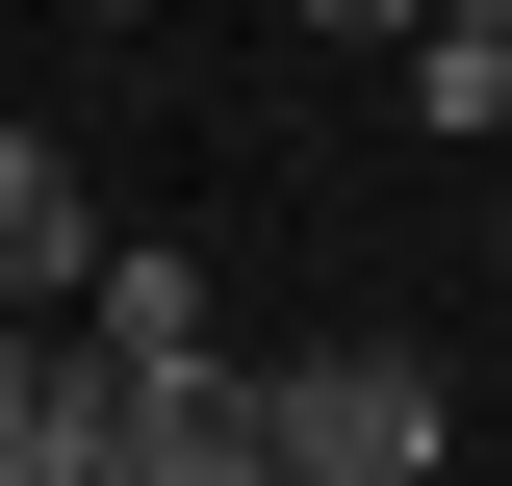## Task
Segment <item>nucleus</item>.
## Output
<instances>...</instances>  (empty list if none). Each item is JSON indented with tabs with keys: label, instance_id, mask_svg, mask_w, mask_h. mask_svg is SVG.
Returning a JSON list of instances; mask_svg holds the SVG:
<instances>
[{
	"label": "nucleus",
	"instance_id": "f257e3e1",
	"mask_svg": "<svg viewBox=\"0 0 512 486\" xmlns=\"http://www.w3.org/2000/svg\"><path fill=\"white\" fill-rule=\"evenodd\" d=\"M256 435H282V486H436L461 384L410 359V333H333V359H256Z\"/></svg>",
	"mask_w": 512,
	"mask_h": 486
},
{
	"label": "nucleus",
	"instance_id": "f03ea898",
	"mask_svg": "<svg viewBox=\"0 0 512 486\" xmlns=\"http://www.w3.org/2000/svg\"><path fill=\"white\" fill-rule=\"evenodd\" d=\"M205 359H231L205 256H180V231H103V282H77V384L128 410V384H205Z\"/></svg>",
	"mask_w": 512,
	"mask_h": 486
},
{
	"label": "nucleus",
	"instance_id": "7ed1b4c3",
	"mask_svg": "<svg viewBox=\"0 0 512 486\" xmlns=\"http://www.w3.org/2000/svg\"><path fill=\"white\" fill-rule=\"evenodd\" d=\"M128 486H282V435H256V359H205V384H128Z\"/></svg>",
	"mask_w": 512,
	"mask_h": 486
},
{
	"label": "nucleus",
	"instance_id": "20e7f679",
	"mask_svg": "<svg viewBox=\"0 0 512 486\" xmlns=\"http://www.w3.org/2000/svg\"><path fill=\"white\" fill-rule=\"evenodd\" d=\"M52 282H103V205H77V154H52V128H0V307L52 333Z\"/></svg>",
	"mask_w": 512,
	"mask_h": 486
},
{
	"label": "nucleus",
	"instance_id": "39448f33",
	"mask_svg": "<svg viewBox=\"0 0 512 486\" xmlns=\"http://www.w3.org/2000/svg\"><path fill=\"white\" fill-rule=\"evenodd\" d=\"M384 77H410V128H512V0H436Z\"/></svg>",
	"mask_w": 512,
	"mask_h": 486
},
{
	"label": "nucleus",
	"instance_id": "423d86ee",
	"mask_svg": "<svg viewBox=\"0 0 512 486\" xmlns=\"http://www.w3.org/2000/svg\"><path fill=\"white\" fill-rule=\"evenodd\" d=\"M0 486H128V410H103V384H52V410H26V461H0Z\"/></svg>",
	"mask_w": 512,
	"mask_h": 486
},
{
	"label": "nucleus",
	"instance_id": "0eeeda50",
	"mask_svg": "<svg viewBox=\"0 0 512 486\" xmlns=\"http://www.w3.org/2000/svg\"><path fill=\"white\" fill-rule=\"evenodd\" d=\"M77 384V333H26V307H0V461H26V410H52Z\"/></svg>",
	"mask_w": 512,
	"mask_h": 486
},
{
	"label": "nucleus",
	"instance_id": "6e6552de",
	"mask_svg": "<svg viewBox=\"0 0 512 486\" xmlns=\"http://www.w3.org/2000/svg\"><path fill=\"white\" fill-rule=\"evenodd\" d=\"M487 282H512V231H487Z\"/></svg>",
	"mask_w": 512,
	"mask_h": 486
}]
</instances>
